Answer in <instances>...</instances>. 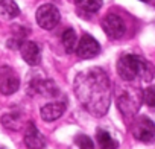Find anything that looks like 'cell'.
Listing matches in <instances>:
<instances>
[{"mask_svg": "<svg viewBox=\"0 0 155 149\" xmlns=\"http://www.w3.org/2000/svg\"><path fill=\"white\" fill-rule=\"evenodd\" d=\"M97 143H99V149H117V146H119V141H116L104 129L97 131Z\"/></svg>", "mask_w": 155, "mask_h": 149, "instance_id": "14", "label": "cell"}, {"mask_svg": "<svg viewBox=\"0 0 155 149\" xmlns=\"http://www.w3.org/2000/svg\"><path fill=\"white\" fill-rule=\"evenodd\" d=\"M76 144H78L79 149H94L93 140L87 135H78L76 137Z\"/></svg>", "mask_w": 155, "mask_h": 149, "instance_id": "19", "label": "cell"}, {"mask_svg": "<svg viewBox=\"0 0 155 149\" xmlns=\"http://www.w3.org/2000/svg\"><path fill=\"white\" fill-rule=\"evenodd\" d=\"M65 111V102H50L41 108V119L46 122H53L59 119Z\"/></svg>", "mask_w": 155, "mask_h": 149, "instance_id": "11", "label": "cell"}, {"mask_svg": "<svg viewBox=\"0 0 155 149\" xmlns=\"http://www.w3.org/2000/svg\"><path fill=\"white\" fill-rule=\"evenodd\" d=\"M78 8H81L85 12H96L102 6V0H74Z\"/></svg>", "mask_w": 155, "mask_h": 149, "instance_id": "16", "label": "cell"}, {"mask_svg": "<svg viewBox=\"0 0 155 149\" xmlns=\"http://www.w3.org/2000/svg\"><path fill=\"white\" fill-rule=\"evenodd\" d=\"M35 91L41 93L43 96L53 98V96L58 94V87L55 85L53 81L46 79V81H38V82H35Z\"/></svg>", "mask_w": 155, "mask_h": 149, "instance_id": "13", "label": "cell"}, {"mask_svg": "<svg viewBox=\"0 0 155 149\" xmlns=\"http://www.w3.org/2000/svg\"><path fill=\"white\" fill-rule=\"evenodd\" d=\"M140 2H150V0H140Z\"/></svg>", "mask_w": 155, "mask_h": 149, "instance_id": "20", "label": "cell"}, {"mask_svg": "<svg viewBox=\"0 0 155 149\" xmlns=\"http://www.w3.org/2000/svg\"><path fill=\"white\" fill-rule=\"evenodd\" d=\"M20 88V79L12 70H6V73H0V93L9 96L14 94Z\"/></svg>", "mask_w": 155, "mask_h": 149, "instance_id": "8", "label": "cell"}, {"mask_svg": "<svg viewBox=\"0 0 155 149\" xmlns=\"http://www.w3.org/2000/svg\"><path fill=\"white\" fill-rule=\"evenodd\" d=\"M25 143L29 149H44L46 146V138L43 134L38 131L35 123H29L25 132Z\"/></svg>", "mask_w": 155, "mask_h": 149, "instance_id": "10", "label": "cell"}, {"mask_svg": "<svg viewBox=\"0 0 155 149\" xmlns=\"http://www.w3.org/2000/svg\"><path fill=\"white\" fill-rule=\"evenodd\" d=\"M132 134L137 140L143 143H152L155 137L153 122L147 117H138L132 125Z\"/></svg>", "mask_w": 155, "mask_h": 149, "instance_id": "6", "label": "cell"}, {"mask_svg": "<svg viewBox=\"0 0 155 149\" xmlns=\"http://www.w3.org/2000/svg\"><path fill=\"white\" fill-rule=\"evenodd\" d=\"M20 53H21V58L29 65H38L40 61H41L40 47L34 41H23L21 46H20Z\"/></svg>", "mask_w": 155, "mask_h": 149, "instance_id": "9", "label": "cell"}, {"mask_svg": "<svg viewBox=\"0 0 155 149\" xmlns=\"http://www.w3.org/2000/svg\"><path fill=\"white\" fill-rule=\"evenodd\" d=\"M73 90L78 101L90 114L96 117L107 114L111 102V84L105 70L94 67L78 73Z\"/></svg>", "mask_w": 155, "mask_h": 149, "instance_id": "1", "label": "cell"}, {"mask_svg": "<svg viewBox=\"0 0 155 149\" xmlns=\"http://www.w3.org/2000/svg\"><path fill=\"white\" fill-rule=\"evenodd\" d=\"M141 96H143V101L147 104V107H153L155 105V88L153 87H147L141 91Z\"/></svg>", "mask_w": 155, "mask_h": 149, "instance_id": "18", "label": "cell"}, {"mask_svg": "<svg viewBox=\"0 0 155 149\" xmlns=\"http://www.w3.org/2000/svg\"><path fill=\"white\" fill-rule=\"evenodd\" d=\"M20 14V8L14 0H2L0 2V15L5 20H12Z\"/></svg>", "mask_w": 155, "mask_h": 149, "instance_id": "12", "label": "cell"}, {"mask_svg": "<svg viewBox=\"0 0 155 149\" xmlns=\"http://www.w3.org/2000/svg\"><path fill=\"white\" fill-rule=\"evenodd\" d=\"M143 102L141 90L138 87H120L117 91V107L123 116H134Z\"/></svg>", "mask_w": 155, "mask_h": 149, "instance_id": "3", "label": "cell"}, {"mask_svg": "<svg viewBox=\"0 0 155 149\" xmlns=\"http://www.w3.org/2000/svg\"><path fill=\"white\" fill-rule=\"evenodd\" d=\"M102 29L111 40H119L125 35L126 25L122 20V17H119L116 14H108L102 20Z\"/></svg>", "mask_w": 155, "mask_h": 149, "instance_id": "5", "label": "cell"}, {"mask_svg": "<svg viewBox=\"0 0 155 149\" xmlns=\"http://www.w3.org/2000/svg\"><path fill=\"white\" fill-rule=\"evenodd\" d=\"M18 114H14V113H9V114H5L2 117V123L5 125V128H11V129H17L18 128Z\"/></svg>", "mask_w": 155, "mask_h": 149, "instance_id": "17", "label": "cell"}, {"mask_svg": "<svg viewBox=\"0 0 155 149\" xmlns=\"http://www.w3.org/2000/svg\"><path fill=\"white\" fill-rule=\"evenodd\" d=\"M62 46L67 52H73L76 49V32L70 28L65 29L62 34Z\"/></svg>", "mask_w": 155, "mask_h": 149, "instance_id": "15", "label": "cell"}, {"mask_svg": "<svg viewBox=\"0 0 155 149\" xmlns=\"http://www.w3.org/2000/svg\"><path fill=\"white\" fill-rule=\"evenodd\" d=\"M59 11L55 5L52 3H46V5H41L38 9H37V23L46 29V31H52L58 23H59Z\"/></svg>", "mask_w": 155, "mask_h": 149, "instance_id": "4", "label": "cell"}, {"mask_svg": "<svg viewBox=\"0 0 155 149\" xmlns=\"http://www.w3.org/2000/svg\"><path fill=\"white\" fill-rule=\"evenodd\" d=\"M117 71L123 81H132L137 76L144 81H152L153 78L152 64L138 55H123L117 62Z\"/></svg>", "mask_w": 155, "mask_h": 149, "instance_id": "2", "label": "cell"}, {"mask_svg": "<svg viewBox=\"0 0 155 149\" xmlns=\"http://www.w3.org/2000/svg\"><path fill=\"white\" fill-rule=\"evenodd\" d=\"M76 53L82 59H91L101 53V44L91 35H84L76 46Z\"/></svg>", "mask_w": 155, "mask_h": 149, "instance_id": "7", "label": "cell"}]
</instances>
